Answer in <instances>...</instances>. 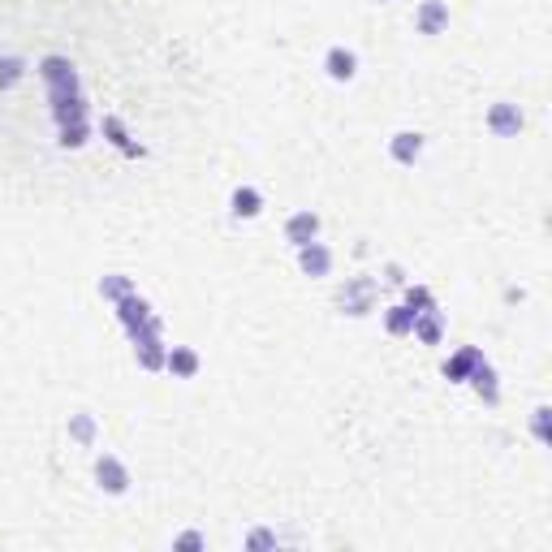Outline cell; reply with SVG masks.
<instances>
[{"label": "cell", "mask_w": 552, "mask_h": 552, "mask_svg": "<svg viewBox=\"0 0 552 552\" xmlns=\"http://www.w3.org/2000/svg\"><path fill=\"white\" fill-rule=\"evenodd\" d=\"M449 27V4L445 0H423L415 9V31L419 35H445Z\"/></svg>", "instance_id": "5"}, {"label": "cell", "mask_w": 552, "mask_h": 552, "mask_svg": "<svg viewBox=\"0 0 552 552\" xmlns=\"http://www.w3.org/2000/svg\"><path fill=\"white\" fill-rule=\"evenodd\" d=\"M27 74V61L22 57H0V91H13Z\"/></svg>", "instance_id": "20"}, {"label": "cell", "mask_w": 552, "mask_h": 552, "mask_svg": "<svg viewBox=\"0 0 552 552\" xmlns=\"http://www.w3.org/2000/svg\"><path fill=\"white\" fill-rule=\"evenodd\" d=\"M96 484L108 492V496H126L130 492V470H126V462L113 454H99L96 457Z\"/></svg>", "instance_id": "1"}, {"label": "cell", "mask_w": 552, "mask_h": 552, "mask_svg": "<svg viewBox=\"0 0 552 552\" xmlns=\"http://www.w3.org/2000/svg\"><path fill=\"white\" fill-rule=\"evenodd\" d=\"M531 427H535V440H540V445H548V406H540V410H535V423H531Z\"/></svg>", "instance_id": "25"}, {"label": "cell", "mask_w": 552, "mask_h": 552, "mask_svg": "<svg viewBox=\"0 0 552 552\" xmlns=\"http://www.w3.org/2000/svg\"><path fill=\"white\" fill-rule=\"evenodd\" d=\"M203 544H207V540H203L198 531H182V535L173 540V548H203Z\"/></svg>", "instance_id": "26"}, {"label": "cell", "mask_w": 552, "mask_h": 552, "mask_svg": "<svg viewBox=\"0 0 552 552\" xmlns=\"http://www.w3.org/2000/svg\"><path fill=\"white\" fill-rule=\"evenodd\" d=\"M376 4H389V0H376Z\"/></svg>", "instance_id": "27"}, {"label": "cell", "mask_w": 552, "mask_h": 552, "mask_svg": "<svg viewBox=\"0 0 552 552\" xmlns=\"http://www.w3.org/2000/svg\"><path fill=\"white\" fill-rule=\"evenodd\" d=\"M315 237H320V216L315 212H293L290 221H285V242H290L293 251L307 246V242H315Z\"/></svg>", "instance_id": "8"}, {"label": "cell", "mask_w": 552, "mask_h": 552, "mask_svg": "<svg viewBox=\"0 0 552 552\" xmlns=\"http://www.w3.org/2000/svg\"><path fill=\"white\" fill-rule=\"evenodd\" d=\"M126 293H134L130 276H121V272H113V276H99V298H108V302H121Z\"/></svg>", "instance_id": "19"}, {"label": "cell", "mask_w": 552, "mask_h": 552, "mask_svg": "<svg viewBox=\"0 0 552 552\" xmlns=\"http://www.w3.org/2000/svg\"><path fill=\"white\" fill-rule=\"evenodd\" d=\"M406 307H410V311L419 315V311H427V307H436V302H431V293L423 290V285H410V290H406Z\"/></svg>", "instance_id": "23"}, {"label": "cell", "mask_w": 552, "mask_h": 552, "mask_svg": "<svg viewBox=\"0 0 552 552\" xmlns=\"http://www.w3.org/2000/svg\"><path fill=\"white\" fill-rule=\"evenodd\" d=\"M246 548L251 552H263V548H276V535H272V531H251V535H246Z\"/></svg>", "instance_id": "24"}, {"label": "cell", "mask_w": 552, "mask_h": 552, "mask_svg": "<svg viewBox=\"0 0 552 552\" xmlns=\"http://www.w3.org/2000/svg\"><path fill=\"white\" fill-rule=\"evenodd\" d=\"M298 268H302L307 276H328V272H332V251L315 237V242L298 246Z\"/></svg>", "instance_id": "9"}, {"label": "cell", "mask_w": 552, "mask_h": 552, "mask_svg": "<svg viewBox=\"0 0 552 552\" xmlns=\"http://www.w3.org/2000/svg\"><path fill=\"white\" fill-rule=\"evenodd\" d=\"M410 337H419L423 346H440V337H445V315L436 311V307H427L415 315V328H410Z\"/></svg>", "instance_id": "14"}, {"label": "cell", "mask_w": 552, "mask_h": 552, "mask_svg": "<svg viewBox=\"0 0 552 552\" xmlns=\"http://www.w3.org/2000/svg\"><path fill=\"white\" fill-rule=\"evenodd\" d=\"M423 147H427V138H423L419 130H401V134H393L389 138V156L397 164H419V156H423Z\"/></svg>", "instance_id": "7"}, {"label": "cell", "mask_w": 552, "mask_h": 552, "mask_svg": "<svg viewBox=\"0 0 552 552\" xmlns=\"http://www.w3.org/2000/svg\"><path fill=\"white\" fill-rule=\"evenodd\" d=\"M324 74L332 78V82H354V74H358V57L350 52V48H328V57H324Z\"/></svg>", "instance_id": "12"}, {"label": "cell", "mask_w": 552, "mask_h": 552, "mask_svg": "<svg viewBox=\"0 0 552 552\" xmlns=\"http://www.w3.org/2000/svg\"><path fill=\"white\" fill-rule=\"evenodd\" d=\"M164 371L173 376V380H195L198 376V354L190 346H168V354H164Z\"/></svg>", "instance_id": "10"}, {"label": "cell", "mask_w": 552, "mask_h": 552, "mask_svg": "<svg viewBox=\"0 0 552 552\" xmlns=\"http://www.w3.org/2000/svg\"><path fill=\"white\" fill-rule=\"evenodd\" d=\"M48 104H52V117H57V126L87 121V99H82V91H48Z\"/></svg>", "instance_id": "3"}, {"label": "cell", "mask_w": 552, "mask_h": 552, "mask_svg": "<svg viewBox=\"0 0 552 552\" xmlns=\"http://www.w3.org/2000/svg\"><path fill=\"white\" fill-rule=\"evenodd\" d=\"M385 328H389L393 337H410V328H415V311L401 302V307H389L385 311Z\"/></svg>", "instance_id": "18"}, {"label": "cell", "mask_w": 552, "mask_h": 552, "mask_svg": "<svg viewBox=\"0 0 552 552\" xmlns=\"http://www.w3.org/2000/svg\"><path fill=\"white\" fill-rule=\"evenodd\" d=\"M164 354H168V346H164V337H138L134 341V358H138V367L143 371H164Z\"/></svg>", "instance_id": "11"}, {"label": "cell", "mask_w": 552, "mask_h": 552, "mask_svg": "<svg viewBox=\"0 0 552 552\" xmlns=\"http://www.w3.org/2000/svg\"><path fill=\"white\" fill-rule=\"evenodd\" d=\"M487 130L496 134V138H518L522 134V108L518 104H492L487 108Z\"/></svg>", "instance_id": "4"}, {"label": "cell", "mask_w": 552, "mask_h": 552, "mask_svg": "<svg viewBox=\"0 0 552 552\" xmlns=\"http://www.w3.org/2000/svg\"><path fill=\"white\" fill-rule=\"evenodd\" d=\"M229 212H233L237 221H255L263 212V195L255 186H237V190L229 195Z\"/></svg>", "instance_id": "15"}, {"label": "cell", "mask_w": 552, "mask_h": 552, "mask_svg": "<svg viewBox=\"0 0 552 552\" xmlns=\"http://www.w3.org/2000/svg\"><path fill=\"white\" fill-rule=\"evenodd\" d=\"M466 385H470V389L479 393V397H484L487 406H496V401H501V389H496V371H492V362H487V358H479V362L470 367Z\"/></svg>", "instance_id": "13"}, {"label": "cell", "mask_w": 552, "mask_h": 552, "mask_svg": "<svg viewBox=\"0 0 552 552\" xmlns=\"http://www.w3.org/2000/svg\"><path fill=\"white\" fill-rule=\"evenodd\" d=\"M99 130H104V138H108V143H113L121 156H130V160H138V156H143V147H138V143L130 138V130L121 126V117H104V126H99Z\"/></svg>", "instance_id": "16"}, {"label": "cell", "mask_w": 552, "mask_h": 552, "mask_svg": "<svg viewBox=\"0 0 552 552\" xmlns=\"http://www.w3.org/2000/svg\"><path fill=\"white\" fill-rule=\"evenodd\" d=\"M87 138H91V130H87V121H74V126H61V147H66V152H78V147H87Z\"/></svg>", "instance_id": "22"}, {"label": "cell", "mask_w": 552, "mask_h": 552, "mask_svg": "<svg viewBox=\"0 0 552 552\" xmlns=\"http://www.w3.org/2000/svg\"><path fill=\"white\" fill-rule=\"evenodd\" d=\"M69 436H74L78 445H91V440H96V419H91V415H69Z\"/></svg>", "instance_id": "21"}, {"label": "cell", "mask_w": 552, "mask_h": 552, "mask_svg": "<svg viewBox=\"0 0 552 552\" xmlns=\"http://www.w3.org/2000/svg\"><path fill=\"white\" fill-rule=\"evenodd\" d=\"M113 307H117V320H121L126 332H138V328L156 315V311H152V302H147V298H138V293H126V298H121V302H113Z\"/></svg>", "instance_id": "6"}, {"label": "cell", "mask_w": 552, "mask_h": 552, "mask_svg": "<svg viewBox=\"0 0 552 552\" xmlns=\"http://www.w3.org/2000/svg\"><path fill=\"white\" fill-rule=\"evenodd\" d=\"M484 358V350H475V346H466V350H457L449 362H445V380H454V385H462L466 376H470V367Z\"/></svg>", "instance_id": "17"}, {"label": "cell", "mask_w": 552, "mask_h": 552, "mask_svg": "<svg viewBox=\"0 0 552 552\" xmlns=\"http://www.w3.org/2000/svg\"><path fill=\"white\" fill-rule=\"evenodd\" d=\"M39 78L48 82V91H78V69L66 57H43L39 61Z\"/></svg>", "instance_id": "2"}]
</instances>
